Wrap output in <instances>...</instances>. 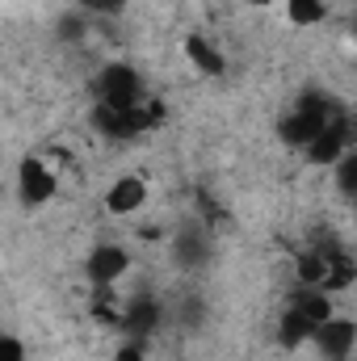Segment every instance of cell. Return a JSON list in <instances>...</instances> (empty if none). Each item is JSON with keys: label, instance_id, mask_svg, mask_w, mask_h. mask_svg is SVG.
Masks as SVG:
<instances>
[{"label": "cell", "instance_id": "8992f818", "mask_svg": "<svg viewBox=\"0 0 357 361\" xmlns=\"http://www.w3.org/2000/svg\"><path fill=\"white\" fill-rule=\"evenodd\" d=\"M147 197H152V189H147V177H143V173H118V177L105 185L101 206H105V214H114V219H135V214L147 206Z\"/></svg>", "mask_w": 357, "mask_h": 361}, {"label": "cell", "instance_id": "44dd1931", "mask_svg": "<svg viewBox=\"0 0 357 361\" xmlns=\"http://www.w3.org/2000/svg\"><path fill=\"white\" fill-rule=\"evenodd\" d=\"M244 4H248V8H273L277 0H244Z\"/></svg>", "mask_w": 357, "mask_h": 361}, {"label": "cell", "instance_id": "4fadbf2b", "mask_svg": "<svg viewBox=\"0 0 357 361\" xmlns=\"http://www.w3.org/2000/svg\"><path fill=\"white\" fill-rule=\"evenodd\" d=\"M311 336H315V324H311L303 311H294V307L286 302L282 315H277V345H282L286 353H294V349L311 345Z\"/></svg>", "mask_w": 357, "mask_h": 361}, {"label": "cell", "instance_id": "8fae6325", "mask_svg": "<svg viewBox=\"0 0 357 361\" xmlns=\"http://www.w3.org/2000/svg\"><path fill=\"white\" fill-rule=\"evenodd\" d=\"M324 252H328V269H324V286L320 290L341 298V294H349L357 286V257L349 248H341V244H324Z\"/></svg>", "mask_w": 357, "mask_h": 361}, {"label": "cell", "instance_id": "52a82bcc", "mask_svg": "<svg viewBox=\"0 0 357 361\" xmlns=\"http://www.w3.org/2000/svg\"><path fill=\"white\" fill-rule=\"evenodd\" d=\"M311 349L324 361H349L357 353V319H349V315L337 311L332 319H324V324L315 328Z\"/></svg>", "mask_w": 357, "mask_h": 361}, {"label": "cell", "instance_id": "5b68a950", "mask_svg": "<svg viewBox=\"0 0 357 361\" xmlns=\"http://www.w3.org/2000/svg\"><path fill=\"white\" fill-rule=\"evenodd\" d=\"M349 147H357V126H353V118H349V114H337V118L328 122V130H324V135H320L303 156H307V164H311V169H328V173H332V169L345 160V152H349Z\"/></svg>", "mask_w": 357, "mask_h": 361}, {"label": "cell", "instance_id": "2e32d148", "mask_svg": "<svg viewBox=\"0 0 357 361\" xmlns=\"http://www.w3.org/2000/svg\"><path fill=\"white\" fill-rule=\"evenodd\" d=\"M332 185H337V193H341L345 202H353L357 206V147H349L345 160L332 169Z\"/></svg>", "mask_w": 357, "mask_h": 361}, {"label": "cell", "instance_id": "6da1fadb", "mask_svg": "<svg viewBox=\"0 0 357 361\" xmlns=\"http://www.w3.org/2000/svg\"><path fill=\"white\" fill-rule=\"evenodd\" d=\"M164 118H169V109H164L160 97H147V101L126 105V109H122V105H101V101H92V109H89L92 130H97L101 139H109V143H135V139L160 130Z\"/></svg>", "mask_w": 357, "mask_h": 361}, {"label": "cell", "instance_id": "30bf717a", "mask_svg": "<svg viewBox=\"0 0 357 361\" xmlns=\"http://www.w3.org/2000/svg\"><path fill=\"white\" fill-rule=\"evenodd\" d=\"M181 51H185L189 68H193L202 80H223V76H227V55H223V47L210 42L206 34H185Z\"/></svg>", "mask_w": 357, "mask_h": 361}, {"label": "cell", "instance_id": "7402d4cb", "mask_svg": "<svg viewBox=\"0 0 357 361\" xmlns=\"http://www.w3.org/2000/svg\"><path fill=\"white\" fill-rule=\"evenodd\" d=\"M353 223H357V206H353Z\"/></svg>", "mask_w": 357, "mask_h": 361}, {"label": "cell", "instance_id": "9c48e42d", "mask_svg": "<svg viewBox=\"0 0 357 361\" xmlns=\"http://www.w3.org/2000/svg\"><path fill=\"white\" fill-rule=\"evenodd\" d=\"M164 324V307L156 294H135L126 307H122V332L135 336V341H152Z\"/></svg>", "mask_w": 357, "mask_h": 361}, {"label": "cell", "instance_id": "ac0fdd59", "mask_svg": "<svg viewBox=\"0 0 357 361\" xmlns=\"http://www.w3.org/2000/svg\"><path fill=\"white\" fill-rule=\"evenodd\" d=\"M25 341L17 332H0V361H25Z\"/></svg>", "mask_w": 357, "mask_h": 361}, {"label": "cell", "instance_id": "e0dca14e", "mask_svg": "<svg viewBox=\"0 0 357 361\" xmlns=\"http://www.w3.org/2000/svg\"><path fill=\"white\" fill-rule=\"evenodd\" d=\"M55 34H59L68 47L85 42V34H89V21H85V13H63V17H59V25H55Z\"/></svg>", "mask_w": 357, "mask_h": 361}, {"label": "cell", "instance_id": "7a4b0ae2", "mask_svg": "<svg viewBox=\"0 0 357 361\" xmlns=\"http://www.w3.org/2000/svg\"><path fill=\"white\" fill-rule=\"evenodd\" d=\"M337 114H341V105H337L328 92H320V89L303 92V97L277 118V143L290 147V152H307V147L328 130V122H332Z\"/></svg>", "mask_w": 357, "mask_h": 361}, {"label": "cell", "instance_id": "3957f363", "mask_svg": "<svg viewBox=\"0 0 357 361\" xmlns=\"http://www.w3.org/2000/svg\"><path fill=\"white\" fill-rule=\"evenodd\" d=\"M152 92L143 85V76L131 68V63H101L97 68V76H92V101H101V105H139V101H147Z\"/></svg>", "mask_w": 357, "mask_h": 361}, {"label": "cell", "instance_id": "ba28073f", "mask_svg": "<svg viewBox=\"0 0 357 361\" xmlns=\"http://www.w3.org/2000/svg\"><path fill=\"white\" fill-rule=\"evenodd\" d=\"M131 265H135L131 248H122V244H97V248H89V257H85V277L92 281V290L118 286L131 273Z\"/></svg>", "mask_w": 357, "mask_h": 361}, {"label": "cell", "instance_id": "5bb4252c", "mask_svg": "<svg viewBox=\"0 0 357 361\" xmlns=\"http://www.w3.org/2000/svg\"><path fill=\"white\" fill-rule=\"evenodd\" d=\"M290 307H294V311H303L315 328H320L324 319H332V315H337V298H332L328 290H315V286H298V290L290 294Z\"/></svg>", "mask_w": 357, "mask_h": 361}, {"label": "cell", "instance_id": "ffe728a7", "mask_svg": "<svg viewBox=\"0 0 357 361\" xmlns=\"http://www.w3.org/2000/svg\"><path fill=\"white\" fill-rule=\"evenodd\" d=\"M80 13H101V17H118L126 8V0H76Z\"/></svg>", "mask_w": 357, "mask_h": 361}, {"label": "cell", "instance_id": "7c38bea8", "mask_svg": "<svg viewBox=\"0 0 357 361\" xmlns=\"http://www.w3.org/2000/svg\"><path fill=\"white\" fill-rule=\"evenodd\" d=\"M206 257H210V240H206L202 227H181L173 235V261L181 269H202Z\"/></svg>", "mask_w": 357, "mask_h": 361}, {"label": "cell", "instance_id": "9a60e30c", "mask_svg": "<svg viewBox=\"0 0 357 361\" xmlns=\"http://www.w3.org/2000/svg\"><path fill=\"white\" fill-rule=\"evenodd\" d=\"M328 0H286V21L298 25V30H315L328 21Z\"/></svg>", "mask_w": 357, "mask_h": 361}, {"label": "cell", "instance_id": "d6986e66", "mask_svg": "<svg viewBox=\"0 0 357 361\" xmlns=\"http://www.w3.org/2000/svg\"><path fill=\"white\" fill-rule=\"evenodd\" d=\"M114 361H152V357H147V341H135V336H126V341L114 349Z\"/></svg>", "mask_w": 357, "mask_h": 361}, {"label": "cell", "instance_id": "277c9868", "mask_svg": "<svg viewBox=\"0 0 357 361\" xmlns=\"http://www.w3.org/2000/svg\"><path fill=\"white\" fill-rule=\"evenodd\" d=\"M17 197H21L25 210H42V206H51V202L59 197V173H55L42 156L25 152V156L17 160Z\"/></svg>", "mask_w": 357, "mask_h": 361}]
</instances>
